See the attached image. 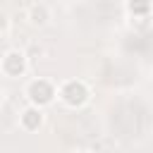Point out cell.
I'll return each mask as SVG.
<instances>
[{
  "label": "cell",
  "mask_w": 153,
  "mask_h": 153,
  "mask_svg": "<svg viewBox=\"0 0 153 153\" xmlns=\"http://www.w3.org/2000/svg\"><path fill=\"white\" fill-rule=\"evenodd\" d=\"M127 10L134 17H146L151 12V0H127Z\"/></svg>",
  "instance_id": "obj_6"
},
{
  "label": "cell",
  "mask_w": 153,
  "mask_h": 153,
  "mask_svg": "<svg viewBox=\"0 0 153 153\" xmlns=\"http://www.w3.org/2000/svg\"><path fill=\"white\" fill-rule=\"evenodd\" d=\"M2 69L10 76H22L26 72V55L22 50H10L2 57Z\"/></svg>",
  "instance_id": "obj_3"
},
{
  "label": "cell",
  "mask_w": 153,
  "mask_h": 153,
  "mask_svg": "<svg viewBox=\"0 0 153 153\" xmlns=\"http://www.w3.org/2000/svg\"><path fill=\"white\" fill-rule=\"evenodd\" d=\"M60 98H62L69 108H81V105L88 100V88H86L84 81H79V79H69V81L62 84V88H60Z\"/></svg>",
  "instance_id": "obj_1"
},
{
  "label": "cell",
  "mask_w": 153,
  "mask_h": 153,
  "mask_svg": "<svg viewBox=\"0 0 153 153\" xmlns=\"http://www.w3.org/2000/svg\"><path fill=\"white\" fill-rule=\"evenodd\" d=\"M76 153H91V151H76Z\"/></svg>",
  "instance_id": "obj_8"
},
{
  "label": "cell",
  "mask_w": 153,
  "mask_h": 153,
  "mask_svg": "<svg viewBox=\"0 0 153 153\" xmlns=\"http://www.w3.org/2000/svg\"><path fill=\"white\" fill-rule=\"evenodd\" d=\"M48 19H50V14H48V7H45V5L36 2V5L29 7V22H31L33 26H43Z\"/></svg>",
  "instance_id": "obj_5"
},
{
  "label": "cell",
  "mask_w": 153,
  "mask_h": 153,
  "mask_svg": "<svg viewBox=\"0 0 153 153\" xmlns=\"http://www.w3.org/2000/svg\"><path fill=\"white\" fill-rule=\"evenodd\" d=\"M26 96H29V100H31L36 108H43V105L53 103V98H55V86H53L48 79H33V81L29 84V88H26Z\"/></svg>",
  "instance_id": "obj_2"
},
{
  "label": "cell",
  "mask_w": 153,
  "mask_h": 153,
  "mask_svg": "<svg viewBox=\"0 0 153 153\" xmlns=\"http://www.w3.org/2000/svg\"><path fill=\"white\" fill-rule=\"evenodd\" d=\"M0 98H2V91H0Z\"/></svg>",
  "instance_id": "obj_9"
},
{
  "label": "cell",
  "mask_w": 153,
  "mask_h": 153,
  "mask_svg": "<svg viewBox=\"0 0 153 153\" xmlns=\"http://www.w3.org/2000/svg\"><path fill=\"white\" fill-rule=\"evenodd\" d=\"M5 31H7V17H5L2 12H0V36H2Z\"/></svg>",
  "instance_id": "obj_7"
},
{
  "label": "cell",
  "mask_w": 153,
  "mask_h": 153,
  "mask_svg": "<svg viewBox=\"0 0 153 153\" xmlns=\"http://www.w3.org/2000/svg\"><path fill=\"white\" fill-rule=\"evenodd\" d=\"M41 124H43V112H41V108L31 105V108H26V110L22 112V127H24L26 131H36Z\"/></svg>",
  "instance_id": "obj_4"
}]
</instances>
